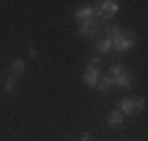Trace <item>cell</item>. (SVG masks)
Instances as JSON below:
<instances>
[{"label":"cell","mask_w":148,"mask_h":141,"mask_svg":"<svg viewBox=\"0 0 148 141\" xmlns=\"http://www.w3.org/2000/svg\"><path fill=\"white\" fill-rule=\"evenodd\" d=\"M14 90H16V78L7 75L5 78V92H14Z\"/></svg>","instance_id":"obj_12"},{"label":"cell","mask_w":148,"mask_h":141,"mask_svg":"<svg viewBox=\"0 0 148 141\" xmlns=\"http://www.w3.org/2000/svg\"><path fill=\"white\" fill-rule=\"evenodd\" d=\"M106 38H110V40H113V49H115V52H120V54L129 52V49L136 45L134 33L122 31L120 26H108V35H106Z\"/></svg>","instance_id":"obj_1"},{"label":"cell","mask_w":148,"mask_h":141,"mask_svg":"<svg viewBox=\"0 0 148 141\" xmlns=\"http://www.w3.org/2000/svg\"><path fill=\"white\" fill-rule=\"evenodd\" d=\"M113 87H115V82H113V78H110V75H101L99 82H97V90H99L101 94H110Z\"/></svg>","instance_id":"obj_9"},{"label":"cell","mask_w":148,"mask_h":141,"mask_svg":"<svg viewBox=\"0 0 148 141\" xmlns=\"http://www.w3.org/2000/svg\"><path fill=\"white\" fill-rule=\"evenodd\" d=\"M120 12V5L115 3V0H103V3H99L97 7H94V14H97V19L101 21H108V19H113V16Z\"/></svg>","instance_id":"obj_4"},{"label":"cell","mask_w":148,"mask_h":141,"mask_svg":"<svg viewBox=\"0 0 148 141\" xmlns=\"http://www.w3.org/2000/svg\"><path fill=\"white\" fill-rule=\"evenodd\" d=\"M143 108H146V101L141 97H125L118 103V113H122L125 118L134 115V113H143Z\"/></svg>","instance_id":"obj_2"},{"label":"cell","mask_w":148,"mask_h":141,"mask_svg":"<svg viewBox=\"0 0 148 141\" xmlns=\"http://www.w3.org/2000/svg\"><path fill=\"white\" fill-rule=\"evenodd\" d=\"M7 70H10L7 75H12V78H16V75H21L24 70H26V64H24L21 59H12V61H10V66H7Z\"/></svg>","instance_id":"obj_10"},{"label":"cell","mask_w":148,"mask_h":141,"mask_svg":"<svg viewBox=\"0 0 148 141\" xmlns=\"http://www.w3.org/2000/svg\"><path fill=\"white\" fill-rule=\"evenodd\" d=\"M94 45H97L99 54H108V52H113V40H110V38H99Z\"/></svg>","instance_id":"obj_11"},{"label":"cell","mask_w":148,"mask_h":141,"mask_svg":"<svg viewBox=\"0 0 148 141\" xmlns=\"http://www.w3.org/2000/svg\"><path fill=\"white\" fill-rule=\"evenodd\" d=\"M99 31H101V24H99V19L89 21V24H80V26H78V35H80V38H87V40L97 38V33H99Z\"/></svg>","instance_id":"obj_6"},{"label":"cell","mask_w":148,"mask_h":141,"mask_svg":"<svg viewBox=\"0 0 148 141\" xmlns=\"http://www.w3.org/2000/svg\"><path fill=\"white\" fill-rule=\"evenodd\" d=\"M106 125H108L110 129L122 127V125H125V115H122V113H118V111H110V113H108V118H106Z\"/></svg>","instance_id":"obj_8"},{"label":"cell","mask_w":148,"mask_h":141,"mask_svg":"<svg viewBox=\"0 0 148 141\" xmlns=\"http://www.w3.org/2000/svg\"><path fill=\"white\" fill-rule=\"evenodd\" d=\"M73 19L78 21V26H80V24H89V21H94V19H97L94 7H80V10H75Z\"/></svg>","instance_id":"obj_7"},{"label":"cell","mask_w":148,"mask_h":141,"mask_svg":"<svg viewBox=\"0 0 148 141\" xmlns=\"http://www.w3.org/2000/svg\"><path fill=\"white\" fill-rule=\"evenodd\" d=\"M99 78H101V73H99V57H92L87 68H85V73H82V82L87 87H97Z\"/></svg>","instance_id":"obj_5"},{"label":"cell","mask_w":148,"mask_h":141,"mask_svg":"<svg viewBox=\"0 0 148 141\" xmlns=\"http://www.w3.org/2000/svg\"><path fill=\"white\" fill-rule=\"evenodd\" d=\"M108 75L113 78L115 87H122V90H132V87H134L132 75H129V70H127L122 64H113V66H110V73H108Z\"/></svg>","instance_id":"obj_3"},{"label":"cell","mask_w":148,"mask_h":141,"mask_svg":"<svg viewBox=\"0 0 148 141\" xmlns=\"http://www.w3.org/2000/svg\"><path fill=\"white\" fill-rule=\"evenodd\" d=\"M80 141H92V134H89V132H82V134H80Z\"/></svg>","instance_id":"obj_13"}]
</instances>
